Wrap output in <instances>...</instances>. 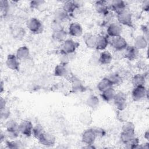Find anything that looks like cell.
Instances as JSON below:
<instances>
[{
    "label": "cell",
    "instance_id": "6da1fadb",
    "mask_svg": "<svg viewBox=\"0 0 149 149\" xmlns=\"http://www.w3.org/2000/svg\"><path fill=\"white\" fill-rule=\"evenodd\" d=\"M6 136L11 140L16 139L20 132L19 130V124L13 119L8 120L5 123Z\"/></svg>",
    "mask_w": 149,
    "mask_h": 149
},
{
    "label": "cell",
    "instance_id": "7a4b0ae2",
    "mask_svg": "<svg viewBox=\"0 0 149 149\" xmlns=\"http://www.w3.org/2000/svg\"><path fill=\"white\" fill-rule=\"evenodd\" d=\"M26 26L28 29L34 34H40L43 31L42 23L36 17H31L26 22Z\"/></svg>",
    "mask_w": 149,
    "mask_h": 149
},
{
    "label": "cell",
    "instance_id": "3957f363",
    "mask_svg": "<svg viewBox=\"0 0 149 149\" xmlns=\"http://www.w3.org/2000/svg\"><path fill=\"white\" fill-rule=\"evenodd\" d=\"M79 46V43L77 42L74 41L72 39H66L61 44V53L74 54Z\"/></svg>",
    "mask_w": 149,
    "mask_h": 149
},
{
    "label": "cell",
    "instance_id": "277c9868",
    "mask_svg": "<svg viewBox=\"0 0 149 149\" xmlns=\"http://www.w3.org/2000/svg\"><path fill=\"white\" fill-rule=\"evenodd\" d=\"M117 19L118 21V22L121 25L126 26L129 27H133L132 16L129 10L125 9L124 10L118 13Z\"/></svg>",
    "mask_w": 149,
    "mask_h": 149
},
{
    "label": "cell",
    "instance_id": "5b68a950",
    "mask_svg": "<svg viewBox=\"0 0 149 149\" xmlns=\"http://www.w3.org/2000/svg\"><path fill=\"white\" fill-rule=\"evenodd\" d=\"M113 102L115 107L118 111L125 110L127 106L126 95L122 91L116 93L113 99Z\"/></svg>",
    "mask_w": 149,
    "mask_h": 149
},
{
    "label": "cell",
    "instance_id": "8992f818",
    "mask_svg": "<svg viewBox=\"0 0 149 149\" xmlns=\"http://www.w3.org/2000/svg\"><path fill=\"white\" fill-rule=\"evenodd\" d=\"M111 39L109 40V43L111 46L116 51L125 50L127 47V43L126 40L121 36L111 37Z\"/></svg>",
    "mask_w": 149,
    "mask_h": 149
},
{
    "label": "cell",
    "instance_id": "52a82bcc",
    "mask_svg": "<svg viewBox=\"0 0 149 149\" xmlns=\"http://www.w3.org/2000/svg\"><path fill=\"white\" fill-rule=\"evenodd\" d=\"M148 97V90L145 86L134 87L132 91V97L134 101H139Z\"/></svg>",
    "mask_w": 149,
    "mask_h": 149
},
{
    "label": "cell",
    "instance_id": "ba28073f",
    "mask_svg": "<svg viewBox=\"0 0 149 149\" xmlns=\"http://www.w3.org/2000/svg\"><path fill=\"white\" fill-rule=\"evenodd\" d=\"M33 127L31 121L29 120H24L19 124V130L20 133L24 136L30 137L32 135Z\"/></svg>",
    "mask_w": 149,
    "mask_h": 149
},
{
    "label": "cell",
    "instance_id": "9c48e42d",
    "mask_svg": "<svg viewBox=\"0 0 149 149\" xmlns=\"http://www.w3.org/2000/svg\"><path fill=\"white\" fill-rule=\"evenodd\" d=\"M38 140L41 144L47 147H51L55 144L56 139L54 135L52 133L45 132Z\"/></svg>",
    "mask_w": 149,
    "mask_h": 149
},
{
    "label": "cell",
    "instance_id": "30bf717a",
    "mask_svg": "<svg viewBox=\"0 0 149 149\" xmlns=\"http://www.w3.org/2000/svg\"><path fill=\"white\" fill-rule=\"evenodd\" d=\"M122 32V26L118 22L111 23L107 28V34L110 37L120 36Z\"/></svg>",
    "mask_w": 149,
    "mask_h": 149
},
{
    "label": "cell",
    "instance_id": "8fae6325",
    "mask_svg": "<svg viewBox=\"0 0 149 149\" xmlns=\"http://www.w3.org/2000/svg\"><path fill=\"white\" fill-rule=\"evenodd\" d=\"M96 138L97 137L92 128L85 130L81 134V140L86 145L93 144Z\"/></svg>",
    "mask_w": 149,
    "mask_h": 149
},
{
    "label": "cell",
    "instance_id": "7c38bea8",
    "mask_svg": "<svg viewBox=\"0 0 149 149\" xmlns=\"http://www.w3.org/2000/svg\"><path fill=\"white\" fill-rule=\"evenodd\" d=\"M6 66L12 70L18 71L19 70V60L15 54H9L6 60Z\"/></svg>",
    "mask_w": 149,
    "mask_h": 149
},
{
    "label": "cell",
    "instance_id": "4fadbf2b",
    "mask_svg": "<svg viewBox=\"0 0 149 149\" xmlns=\"http://www.w3.org/2000/svg\"><path fill=\"white\" fill-rule=\"evenodd\" d=\"M139 55V50L136 48L134 45L128 46L126 48L124 51V57L129 60L134 61L136 59Z\"/></svg>",
    "mask_w": 149,
    "mask_h": 149
},
{
    "label": "cell",
    "instance_id": "5bb4252c",
    "mask_svg": "<svg viewBox=\"0 0 149 149\" xmlns=\"http://www.w3.org/2000/svg\"><path fill=\"white\" fill-rule=\"evenodd\" d=\"M95 9L96 12L102 15L106 16L109 13V7L106 1H97L95 2Z\"/></svg>",
    "mask_w": 149,
    "mask_h": 149
},
{
    "label": "cell",
    "instance_id": "9a60e30c",
    "mask_svg": "<svg viewBox=\"0 0 149 149\" xmlns=\"http://www.w3.org/2000/svg\"><path fill=\"white\" fill-rule=\"evenodd\" d=\"M54 74L58 77H68L69 76V70L67 65L61 63L57 65L54 69Z\"/></svg>",
    "mask_w": 149,
    "mask_h": 149
},
{
    "label": "cell",
    "instance_id": "2e32d148",
    "mask_svg": "<svg viewBox=\"0 0 149 149\" xmlns=\"http://www.w3.org/2000/svg\"><path fill=\"white\" fill-rule=\"evenodd\" d=\"M68 34L73 37H80L83 34V28L77 22L72 23L69 27Z\"/></svg>",
    "mask_w": 149,
    "mask_h": 149
},
{
    "label": "cell",
    "instance_id": "e0dca14e",
    "mask_svg": "<svg viewBox=\"0 0 149 149\" xmlns=\"http://www.w3.org/2000/svg\"><path fill=\"white\" fill-rule=\"evenodd\" d=\"M72 83V91L73 93H80L85 91V87L84 86L82 81L75 76L71 77Z\"/></svg>",
    "mask_w": 149,
    "mask_h": 149
},
{
    "label": "cell",
    "instance_id": "ac0fdd59",
    "mask_svg": "<svg viewBox=\"0 0 149 149\" xmlns=\"http://www.w3.org/2000/svg\"><path fill=\"white\" fill-rule=\"evenodd\" d=\"M16 56L19 61H23L28 59L30 56L29 48L26 45L20 47L16 51Z\"/></svg>",
    "mask_w": 149,
    "mask_h": 149
},
{
    "label": "cell",
    "instance_id": "d6986e66",
    "mask_svg": "<svg viewBox=\"0 0 149 149\" xmlns=\"http://www.w3.org/2000/svg\"><path fill=\"white\" fill-rule=\"evenodd\" d=\"M109 44V38L104 35L97 36L95 49L97 50H104Z\"/></svg>",
    "mask_w": 149,
    "mask_h": 149
},
{
    "label": "cell",
    "instance_id": "ffe728a7",
    "mask_svg": "<svg viewBox=\"0 0 149 149\" xmlns=\"http://www.w3.org/2000/svg\"><path fill=\"white\" fill-rule=\"evenodd\" d=\"M126 5L123 1L114 0L111 2L110 8L112 10L115 12L116 14L126 9Z\"/></svg>",
    "mask_w": 149,
    "mask_h": 149
},
{
    "label": "cell",
    "instance_id": "44dd1931",
    "mask_svg": "<svg viewBox=\"0 0 149 149\" xmlns=\"http://www.w3.org/2000/svg\"><path fill=\"white\" fill-rule=\"evenodd\" d=\"M69 17V15L66 13L62 8L56 9L54 14V20L61 23L68 20Z\"/></svg>",
    "mask_w": 149,
    "mask_h": 149
},
{
    "label": "cell",
    "instance_id": "7402d4cb",
    "mask_svg": "<svg viewBox=\"0 0 149 149\" xmlns=\"http://www.w3.org/2000/svg\"><path fill=\"white\" fill-rule=\"evenodd\" d=\"M68 35V33L63 29H62L61 30L53 31L52 37L55 41L59 42H63L67 39Z\"/></svg>",
    "mask_w": 149,
    "mask_h": 149
},
{
    "label": "cell",
    "instance_id": "603a6c76",
    "mask_svg": "<svg viewBox=\"0 0 149 149\" xmlns=\"http://www.w3.org/2000/svg\"><path fill=\"white\" fill-rule=\"evenodd\" d=\"M79 7L77 2L74 1H65L62 6V9L69 15L73 13V12Z\"/></svg>",
    "mask_w": 149,
    "mask_h": 149
},
{
    "label": "cell",
    "instance_id": "cb8c5ba5",
    "mask_svg": "<svg viewBox=\"0 0 149 149\" xmlns=\"http://www.w3.org/2000/svg\"><path fill=\"white\" fill-rule=\"evenodd\" d=\"M148 45V40L143 36L139 35L137 36L134 41V46L139 49L146 48Z\"/></svg>",
    "mask_w": 149,
    "mask_h": 149
},
{
    "label": "cell",
    "instance_id": "d4e9b609",
    "mask_svg": "<svg viewBox=\"0 0 149 149\" xmlns=\"http://www.w3.org/2000/svg\"><path fill=\"white\" fill-rule=\"evenodd\" d=\"M112 60V55L108 51H104L99 55L98 62L102 65L109 64Z\"/></svg>",
    "mask_w": 149,
    "mask_h": 149
},
{
    "label": "cell",
    "instance_id": "484cf974",
    "mask_svg": "<svg viewBox=\"0 0 149 149\" xmlns=\"http://www.w3.org/2000/svg\"><path fill=\"white\" fill-rule=\"evenodd\" d=\"M85 44L89 48H95L97 36L91 34H86L83 37Z\"/></svg>",
    "mask_w": 149,
    "mask_h": 149
},
{
    "label": "cell",
    "instance_id": "4316f807",
    "mask_svg": "<svg viewBox=\"0 0 149 149\" xmlns=\"http://www.w3.org/2000/svg\"><path fill=\"white\" fill-rule=\"evenodd\" d=\"M115 94L116 92L115 90L113 88V87H111L101 92V96L104 101L107 102H110L113 100Z\"/></svg>",
    "mask_w": 149,
    "mask_h": 149
},
{
    "label": "cell",
    "instance_id": "83f0119b",
    "mask_svg": "<svg viewBox=\"0 0 149 149\" xmlns=\"http://www.w3.org/2000/svg\"><path fill=\"white\" fill-rule=\"evenodd\" d=\"M146 76L143 74H136L132 79V83L134 87L144 86L146 83Z\"/></svg>",
    "mask_w": 149,
    "mask_h": 149
},
{
    "label": "cell",
    "instance_id": "f1b7e54d",
    "mask_svg": "<svg viewBox=\"0 0 149 149\" xmlns=\"http://www.w3.org/2000/svg\"><path fill=\"white\" fill-rule=\"evenodd\" d=\"M112 84L108 77H104L97 84V88L101 92H102L109 88L112 87Z\"/></svg>",
    "mask_w": 149,
    "mask_h": 149
},
{
    "label": "cell",
    "instance_id": "f546056e",
    "mask_svg": "<svg viewBox=\"0 0 149 149\" xmlns=\"http://www.w3.org/2000/svg\"><path fill=\"white\" fill-rule=\"evenodd\" d=\"M25 33L24 29L20 26H15L12 28L11 34L15 38L21 39L23 38L25 35Z\"/></svg>",
    "mask_w": 149,
    "mask_h": 149
},
{
    "label": "cell",
    "instance_id": "4dcf8cb0",
    "mask_svg": "<svg viewBox=\"0 0 149 149\" xmlns=\"http://www.w3.org/2000/svg\"><path fill=\"white\" fill-rule=\"evenodd\" d=\"M100 104L98 98L95 95H90L86 100V104L88 107L92 109L97 108Z\"/></svg>",
    "mask_w": 149,
    "mask_h": 149
},
{
    "label": "cell",
    "instance_id": "1f68e13d",
    "mask_svg": "<svg viewBox=\"0 0 149 149\" xmlns=\"http://www.w3.org/2000/svg\"><path fill=\"white\" fill-rule=\"evenodd\" d=\"M113 86L116 85L118 86L122 83L123 79L121 76H120L118 73H113L111 74L108 77H107Z\"/></svg>",
    "mask_w": 149,
    "mask_h": 149
},
{
    "label": "cell",
    "instance_id": "d6a6232c",
    "mask_svg": "<svg viewBox=\"0 0 149 149\" xmlns=\"http://www.w3.org/2000/svg\"><path fill=\"white\" fill-rule=\"evenodd\" d=\"M135 136V133L122 131L120 134V139L122 143L125 144Z\"/></svg>",
    "mask_w": 149,
    "mask_h": 149
},
{
    "label": "cell",
    "instance_id": "836d02e7",
    "mask_svg": "<svg viewBox=\"0 0 149 149\" xmlns=\"http://www.w3.org/2000/svg\"><path fill=\"white\" fill-rule=\"evenodd\" d=\"M44 132L45 130L43 127L40 124H37L35 126L33 127L32 134L36 139L38 140Z\"/></svg>",
    "mask_w": 149,
    "mask_h": 149
},
{
    "label": "cell",
    "instance_id": "e575fe53",
    "mask_svg": "<svg viewBox=\"0 0 149 149\" xmlns=\"http://www.w3.org/2000/svg\"><path fill=\"white\" fill-rule=\"evenodd\" d=\"M125 145L126 148H139V147L140 146V141L139 139L135 136L131 140H130L128 142H127L126 144H125Z\"/></svg>",
    "mask_w": 149,
    "mask_h": 149
},
{
    "label": "cell",
    "instance_id": "d590c367",
    "mask_svg": "<svg viewBox=\"0 0 149 149\" xmlns=\"http://www.w3.org/2000/svg\"><path fill=\"white\" fill-rule=\"evenodd\" d=\"M5 144L8 148L10 149H16L23 147V143L20 141H17L14 140L5 141Z\"/></svg>",
    "mask_w": 149,
    "mask_h": 149
},
{
    "label": "cell",
    "instance_id": "8d00e7d4",
    "mask_svg": "<svg viewBox=\"0 0 149 149\" xmlns=\"http://www.w3.org/2000/svg\"><path fill=\"white\" fill-rule=\"evenodd\" d=\"M122 130L123 132H133L135 133V125L132 122H125L123 124Z\"/></svg>",
    "mask_w": 149,
    "mask_h": 149
},
{
    "label": "cell",
    "instance_id": "74e56055",
    "mask_svg": "<svg viewBox=\"0 0 149 149\" xmlns=\"http://www.w3.org/2000/svg\"><path fill=\"white\" fill-rule=\"evenodd\" d=\"M73 54H63L61 53L60 57H59V60H60V63L66 64L67 65L69 61L72 59V55Z\"/></svg>",
    "mask_w": 149,
    "mask_h": 149
},
{
    "label": "cell",
    "instance_id": "f35d334b",
    "mask_svg": "<svg viewBox=\"0 0 149 149\" xmlns=\"http://www.w3.org/2000/svg\"><path fill=\"white\" fill-rule=\"evenodd\" d=\"M91 117L88 113H83L80 115V122L83 124L89 125L91 122Z\"/></svg>",
    "mask_w": 149,
    "mask_h": 149
},
{
    "label": "cell",
    "instance_id": "ab89813d",
    "mask_svg": "<svg viewBox=\"0 0 149 149\" xmlns=\"http://www.w3.org/2000/svg\"><path fill=\"white\" fill-rule=\"evenodd\" d=\"M9 7V3L8 1L1 0L0 1V8H1V12L3 14H6Z\"/></svg>",
    "mask_w": 149,
    "mask_h": 149
},
{
    "label": "cell",
    "instance_id": "60d3db41",
    "mask_svg": "<svg viewBox=\"0 0 149 149\" xmlns=\"http://www.w3.org/2000/svg\"><path fill=\"white\" fill-rule=\"evenodd\" d=\"M93 131L97 137H103L106 135L105 130L101 127H92Z\"/></svg>",
    "mask_w": 149,
    "mask_h": 149
},
{
    "label": "cell",
    "instance_id": "b9f144b4",
    "mask_svg": "<svg viewBox=\"0 0 149 149\" xmlns=\"http://www.w3.org/2000/svg\"><path fill=\"white\" fill-rule=\"evenodd\" d=\"M0 113H1V119H4V120L7 119L10 115V109L6 106L4 108L1 109Z\"/></svg>",
    "mask_w": 149,
    "mask_h": 149
},
{
    "label": "cell",
    "instance_id": "7bdbcfd3",
    "mask_svg": "<svg viewBox=\"0 0 149 149\" xmlns=\"http://www.w3.org/2000/svg\"><path fill=\"white\" fill-rule=\"evenodd\" d=\"M51 27L52 30L53 31H57L59 30H61L62 29H63L62 26V23L60 22H58L55 20H54L51 24Z\"/></svg>",
    "mask_w": 149,
    "mask_h": 149
},
{
    "label": "cell",
    "instance_id": "ee69618b",
    "mask_svg": "<svg viewBox=\"0 0 149 149\" xmlns=\"http://www.w3.org/2000/svg\"><path fill=\"white\" fill-rule=\"evenodd\" d=\"M118 117L120 121L126 122L127 118V115L126 114L125 110H123V111H118Z\"/></svg>",
    "mask_w": 149,
    "mask_h": 149
},
{
    "label": "cell",
    "instance_id": "f6af8a7d",
    "mask_svg": "<svg viewBox=\"0 0 149 149\" xmlns=\"http://www.w3.org/2000/svg\"><path fill=\"white\" fill-rule=\"evenodd\" d=\"M44 1H32L30 2V6L33 9H38L39 6L42 5Z\"/></svg>",
    "mask_w": 149,
    "mask_h": 149
},
{
    "label": "cell",
    "instance_id": "bcb514c9",
    "mask_svg": "<svg viewBox=\"0 0 149 149\" xmlns=\"http://www.w3.org/2000/svg\"><path fill=\"white\" fill-rule=\"evenodd\" d=\"M141 30L144 34V36L148 40V28L146 25L141 26Z\"/></svg>",
    "mask_w": 149,
    "mask_h": 149
},
{
    "label": "cell",
    "instance_id": "7dc6e473",
    "mask_svg": "<svg viewBox=\"0 0 149 149\" xmlns=\"http://www.w3.org/2000/svg\"><path fill=\"white\" fill-rule=\"evenodd\" d=\"M142 9L144 11H148L149 9V1H143L142 3Z\"/></svg>",
    "mask_w": 149,
    "mask_h": 149
},
{
    "label": "cell",
    "instance_id": "c3c4849f",
    "mask_svg": "<svg viewBox=\"0 0 149 149\" xmlns=\"http://www.w3.org/2000/svg\"><path fill=\"white\" fill-rule=\"evenodd\" d=\"M5 107H6V101L5 99H3L2 97L1 98V100H0V108L2 109L3 108H4Z\"/></svg>",
    "mask_w": 149,
    "mask_h": 149
},
{
    "label": "cell",
    "instance_id": "681fc988",
    "mask_svg": "<svg viewBox=\"0 0 149 149\" xmlns=\"http://www.w3.org/2000/svg\"><path fill=\"white\" fill-rule=\"evenodd\" d=\"M144 138L147 140H149V132H148V130H147L144 133Z\"/></svg>",
    "mask_w": 149,
    "mask_h": 149
},
{
    "label": "cell",
    "instance_id": "f907efd6",
    "mask_svg": "<svg viewBox=\"0 0 149 149\" xmlns=\"http://www.w3.org/2000/svg\"><path fill=\"white\" fill-rule=\"evenodd\" d=\"M3 88H4V87H3V82L1 81V91H0L1 93H2V92H3Z\"/></svg>",
    "mask_w": 149,
    "mask_h": 149
}]
</instances>
